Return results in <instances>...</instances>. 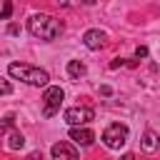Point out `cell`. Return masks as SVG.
I'll return each instance as SVG.
<instances>
[{
  "instance_id": "6da1fadb",
  "label": "cell",
  "mask_w": 160,
  "mask_h": 160,
  "mask_svg": "<svg viewBox=\"0 0 160 160\" xmlns=\"http://www.w3.org/2000/svg\"><path fill=\"white\" fill-rule=\"evenodd\" d=\"M28 30H30V35H35V38H40V40H55V38H60L62 25H60V20H55L52 15L35 12V15H30V20H28Z\"/></svg>"
},
{
  "instance_id": "7a4b0ae2",
  "label": "cell",
  "mask_w": 160,
  "mask_h": 160,
  "mask_svg": "<svg viewBox=\"0 0 160 160\" xmlns=\"http://www.w3.org/2000/svg\"><path fill=\"white\" fill-rule=\"evenodd\" d=\"M8 72H10V78L22 80V82H28V85H32V88H45L48 80H50L48 70H42V68H32V65H25V62H10Z\"/></svg>"
},
{
  "instance_id": "3957f363",
  "label": "cell",
  "mask_w": 160,
  "mask_h": 160,
  "mask_svg": "<svg viewBox=\"0 0 160 160\" xmlns=\"http://www.w3.org/2000/svg\"><path fill=\"white\" fill-rule=\"evenodd\" d=\"M128 128L122 125V122H112V125H108L105 130H102V142L110 148V150H120L125 142H128Z\"/></svg>"
},
{
  "instance_id": "277c9868",
  "label": "cell",
  "mask_w": 160,
  "mask_h": 160,
  "mask_svg": "<svg viewBox=\"0 0 160 160\" xmlns=\"http://www.w3.org/2000/svg\"><path fill=\"white\" fill-rule=\"evenodd\" d=\"M62 100H65L62 88H55V85L45 88V95H42V115H45V118H52L55 112H60Z\"/></svg>"
},
{
  "instance_id": "5b68a950",
  "label": "cell",
  "mask_w": 160,
  "mask_h": 160,
  "mask_svg": "<svg viewBox=\"0 0 160 160\" xmlns=\"http://www.w3.org/2000/svg\"><path fill=\"white\" fill-rule=\"evenodd\" d=\"M92 118H95L92 108H85V105H75V108H68V110H65V122L72 125V128H82V125H88Z\"/></svg>"
},
{
  "instance_id": "8992f818",
  "label": "cell",
  "mask_w": 160,
  "mask_h": 160,
  "mask_svg": "<svg viewBox=\"0 0 160 160\" xmlns=\"http://www.w3.org/2000/svg\"><path fill=\"white\" fill-rule=\"evenodd\" d=\"M52 160H80V155H78V150L70 145V142H65V140H60V142H55L52 145Z\"/></svg>"
},
{
  "instance_id": "52a82bcc",
  "label": "cell",
  "mask_w": 160,
  "mask_h": 160,
  "mask_svg": "<svg viewBox=\"0 0 160 160\" xmlns=\"http://www.w3.org/2000/svg\"><path fill=\"white\" fill-rule=\"evenodd\" d=\"M105 40H108V35L102 32V30H88L85 35H82V42H85V48H90V50H100V48H105Z\"/></svg>"
},
{
  "instance_id": "ba28073f",
  "label": "cell",
  "mask_w": 160,
  "mask_h": 160,
  "mask_svg": "<svg viewBox=\"0 0 160 160\" xmlns=\"http://www.w3.org/2000/svg\"><path fill=\"white\" fill-rule=\"evenodd\" d=\"M70 140L72 142H78V145H82V148H88V145H92V140H95V132L90 130V128H72L70 130Z\"/></svg>"
},
{
  "instance_id": "9c48e42d",
  "label": "cell",
  "mask_w": 160,
  "mask_h": 160,
  "mask_svg": "<svg viewBox=\"0 0 160 160\" xmlns=\"http://www.w3.org/2000/svg\"><path fill=\"white\" fill-rule=\"evenodd\" d=\"M158 148H160V138H158V132L145 130V135H142V150H145V152H155Z\"/></svg>"
},
{
  "instance_id": "30bf717a",
  "label": "cell",
  "mask_w": 160,
  "mask_h": 160,
  "mask_svg": "<svg viewBox=\"0 0 160 160\" xmlns=\"http://www.w3.org/2000/svg\"><path fill=\"white\" fill-rule=\"evenodd\" d=\"M85 72H88L85 62H80V60H70V62H68V75H70L72 80H80Z\"/></svg>"
},
{
  "instance_id": "8fae6325",
  "label": "cell",
  "mask_w": 160,
  "mask_h": 160,
  "mask_svg": "<svg viewBox=\"0 0 160 160\" xmlns=\"http://www.w3.org/2000/svg\"><path fill=\"white\" fill-rule=\"evenodd\" d=\"M22 145H25V138H22L18 130H12V132L8 135V148H10V150H20Z\"/></svg>"
},
{
  "instance_id": "7c38bea8",
  "label": "cell",
  "mask_w": 160,
  "mask_h": 160,
  "mask_svg": "<svg viewBox=\"0 0 160 160\" xmlns=\"http://www.w3.org/2000/svg\"><path fill=\"white\" fill-rule=\"evenodd\" d=\"M0 5H2V8H0V15H2V20H8V18L12 15V2H10V0H0Z\"/></svg>"
},
{
  "instance_id": "4fadbf2b",
  "label": "cell",
  "mask_w": 160,
  "mask_h": 160,
  "mask_svg": "<svg viewBox=\"0 0 160 160\" xmlns=\"http://www.w3.org/2000/svg\"><path fill=\"white\" fill-rule=\"evenodd\" d=\"M10 92H12V85L5 78H0V95H10Z\"/></svg>"
},
{
  "instance_id": "5bb4252c",
  "label": "cell",
  "mask_w": 160,
  "mask_h": 160,
  "mask_svg": "<svg viewBox=\"0 0 160 160\" xmlns=\"http://www.w3.org/2000/svg\"><path fill=\"white\" fill-rule=\"evenodd\" d=\"M145 55H148V48H145V45H140V48L135 50V58H145Z\"/></svg>"
},
{
  "instance_id": "9a60e30c",
  "label": "cell",
  "mask_w": 160,
  "mask_h": 160,
  "mask_svg": "<svg viewBox=\"0 0 160 160\" xmlns=\"http://www.w3.org/2000/svg\"><path fill=\"white\" fill-rule=\"evenodd\" d=\"M120 65H125V60H122V58H115V60L110 62V68H112V70H115V68H120Z\"/></svg>"
},
{
  "instance_id": "2e32d148",
  "label": "cell",
  "mask_w": 160,
  "mask_h": 160,
  "mask_svg": "<svg viewBox=\"0 0 160 160\" xmlns=\"http://www.w3.org/2000/svg\"><path fill=\"white\" fill-rule=\"evenodd\" d=\"M0 125H2V128H10V125H12V115H8V118H5Z\"/></svg>"
},
{
  "instance_id": "e0dca14e",
  "label": "cell",
  "mask_w": 160,
  "mask_h": 160,
  "mask_svg": "<svg viewBox=\"0 0 160 160\" xmlns=\"http://www.w3.org/2000/svg\"><path fill=\"white\" fill-rule=\"evenodd\" d=\"M28 160H42V152H30Z\"/></svg>"
},
{
  "instance_id": "ac0fdd59",
  "label": "cell",
  "mask_w": 160,
  "mask_h": 160,
  "mask_svg": "<svg viewBox=\"0 0 160 160\" xmlns=\"http://www.w3.org/2000/svg\"><path fill=\"white\" fill-rule=\"evenodd\" d=\"M100 92H102V95H110L112 90H110V85H102V88H100Z\"/></svg>"
},
{
  "instance_id": "d6986e66",
  "label": "cell",
  "mask_w": 160,
  "mask_h": 160,
  "mask_svg": "<svg viewBox=\"0 0 160 160\" xmlns=\"http://www.w3.org/2000/svg\"><path fill=\"white\" fill-rule=\"evenodd\" d=\"M120 160H135V155H132V152H125V155H122Z\"/></svg>"
},
{
  "instance_id": "ffe728a7",
  "label": "cell",
  "mask_w": 160,
  "mask_h": 160,
  "mask_svg": "<svg viewBox=\"0 0 160 160\" xmlns=\"http://www.w3.org/2000/svg\"><path fill=\"white\" fill-rule=\"evenodd\" d=\"M80 2H85V5H92V2H95V0H80Z\"/></svg>"
},
{
  "instance_id": "44dd1931",
  "label": "cell",
  "mask_w": 160,
  "mask_h": 160,
  "mask_svg": "<svg viewBox=\"0 0 160 160\" xmlns=\"http://www.w3.org/2000/svg\"><path fill=\"white\" fill-rule=\"evenodd\" d=\"M0 18H2V15H0Z\"/></svg>"
}]
</instances>
